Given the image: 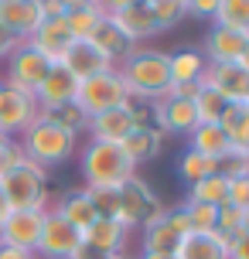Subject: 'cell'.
<instances>
[{
  "mask_svg": "<svg viewBox=\"0 0 249 259\" xmlns=\"http://www.w3.org/2000/svg\"><path fill=\"white\" fill-rule=\"evenodd\" d=\"M116 72L123 75L127 92L137 103H160L171 96V85H174L168 72V55L154 48H137Z\"/></svg>",
  "mask_w": 249,
  "mask_h": 259,
  "instance_id": "cell-1",
  "label": "cell"
},
{
  "mask_svg": "<svg viewBox=\"0 0 249 259\" xmlns=\"http://www.w3.org/2000/svg\"><path fill=\"white\" fill-rule=\"evenodd\" d=\"M0 194L7 201V211H48L55 198L48 170L31 164V160L0 174Z\"/></svg>",
  "mask_w": 249,
  "mask_h": 259,
  "instance_id": "cell-2",
  "label": "cell"
},
{
  "mask_svg": "<svg viewBox=\"0 0 249 259\" xmlns=\"http://www.w3.org/2000/svg\"><path fill=\"white\" fill-rule=\"evenodd\" d=\"M17 143H21V150H24L27 160L38 164V167H45V170L65 164L68 157L79 150V137H75V133H68V130L48 123L45 116L34 119V123L17 137Z\"/></svg>",
  "mask_w": 249,
  "mask_h": 259,
  "instance_id": "cell-3",
  "label": "cell"
},
{
  "mask_svg": "<svg viewBox=\"0 0 249 259\" xmlns=\"http://www.w3.org/2000/svg\"><path fill=\"white\" fill-rule=\"evenodd\" d=\"M133 174H137V167L130 164V157L123 154L119 143H96V140L86 143V150H82L86 188H119Z\"/></svg>",
  "mask_w": 249,
  "mask_h": 259,
  "instance_id": "cell-4",
  "label": "cell"
},
{
  "mask_svg": "<svg viewBox=\"0 0 249 259\" xmlns=\"http://www.w3.org/2000/svg\"><path fill=\"white\" fill-rule=\"evenodd\" d=\"M116 191H119V219L116 222L127 229V232L154 225V222L164 219V211H168V205L154 194V188H150L140 174L127 178Z\"/></svg>",
  "mask_w": 249,
  "mask_h": 259,
  "instance_id": "cell-5",
  "label": "cell"
},
{
  "mask_svg": "<svg viewBox=\"0 0 249 259\" xmlns=\"http://www.w3.org/2000/svg\"><path fill=\"white\" fill-rule=\"evenodd\" d=\"M75 103L86 116H99L106 109H116V106L130 103V92H127V82L116 68H109L103 75H92L86 82H79V92H75Z\"/></svg>",
  "mask_w": 249,
  "mask_h": 259,
  "instance_id": "cell-6",
  "label": "cell"
},
{
  "mask_svg": "<svg viewBox=\"0 0 249 259\" xmlns=\"http://www.w3.org/2000/svg\"><path fill=\"white\" fill-rule=\"evenodd\" d=\"M48 72H52V62H48L41 52H34L27 41H21V45L11 52V58H7V82H4V85L14 89V92L34 96Z\"/></svg>",
  "mask_w": 249,
  "mask_h": 259,
  "instance_id": "cell-7",
  "label": "cell"
},
{
  "mask_svg": "<svg viewBox=\"0 0 249 259\" xmlns=\"http://www.w3.org/2000/svg\"><path fill=\"white\" fill-rule=\"evenodd\" d=\"M79 246H82V232L72 222L62 219L58 211L48 208V219H45V229H41L34 256L38 259H72L79 252Z\"/></svg>",
  "mask_w": 249,
  "mask_h": 259,
  "instance_id": "cell-8",
  "label": "cell"
},
{
  "mask_svg": "<svg viewBox=\"0 0 249 259\" xmlns=\"http://www.w3.org/2000/svg\"><path fill=\"white\" fill-rule=\"evenodd\" d=\"M188 232H191V225H188V219H184L181 205L168 208L164 219H157L154 225L144 229V249H140V252H168V256H174L178 246H181V239Z\"/></svg>",
  "mask_w": 249,
  "mask_h": 259,
  "instance_id": "cell-9",
  "label": "cell"
},
{
  "mask_svg": "<svg viewBox=\"0 0 249 259\" xmlns=\"http://www.w3.org/2000/svg\"><path fill=\"white\" fill-rule=\"evenodd\" d=\"M41 116L38 103H34V96H27V92H14L4 85V99H0V133L4 137H21L34 119Z\"/></svg>",
  "mask_w": 249,
  "mask_h": 259,
  "instance_id": "cell-10",
  "label": "cell"
},
{
  "mask_svg": "<svg viewBox=\"0 0 249 259\" xmlns=\"http://www.w3.org/2000/svg\"><path fill=\"white\" fill-rule=\"evenodd\" d=\"M45 219H48V211H7V219L0 225V242L17 246L24 252H34L41 229H45Z\"/></svg>",
  "mask_w": 249,
  "mask_h": 259,
  "instance_id": "cell-11",
  "label": "cell"
},
{
  "mask_svg": "<svg viewBox=\"0 0 249 259\" xmlns=\"http://www.w3.org/2000/svg\"><path fill=\"white\" fill-rule=\"evenodd\" d=\"M249 45V34L236 31V27H222L212 24L209 34H205V45H201V55L209 65H222V62H239L242 52Z\"/></svg>",
  "mask_w": 249,
  "mask_h": 259,
  "instance_id": "cell-12",
  "label": "cell"
},
{
  "mask_svg": "<svg viewBox=\"0 0 249 259\" xmlns=\"http://www.w3.org/2000/svg\"><path fill=\"white\" fill-rule=\"evenodd\" d=\"M154 126H157L164 137H168V133H174V137H188V133L198 126L195 103H188V99H174V96L154 103Z\"/></svg>",
  "mask_w": 249,
  "mask_h": 259,
  "instance_id": "cell-13",
  "label": "cell"
},
{
  "mask_svg": "<svg viewBox=\"0 0 249 259\" xmlns=\"http://www.w3.org/2000/svg\"><path fill=\"white\" fill-rule=\"evenodd\" d=\"M201 85H209L212 92H219L225 103H242L249 96V75L239 68V62H222L209 65V72L201 78Z\"/></svg>",
  "mask_w": 249,
  "mask_h": 259,
  "instance_id": "cell-14",
  "label": "cell"
},
{
  "mask_svg": "<svg viewBox=\"0 0 249 259\" xmlns=\"http://www.w3.org/2000/svg\"><path fill=\"white\" fill-rule=\"evenodd\" d=\"M72 41L75 38H72V31H68L65 17H52V21H41V24L34 27V34L27 38V45H31L34 52H41L52 65H58L62 58H65Z\"/></svg>",
  "mask_w": 249,
  "mask_h": 259,
  "instance_id": "cell-15",
  "label": "cell"
},
{
  "mask_svg": "<svg viewBox=\"0 0 249 259\" xmlns=\"http://www.w3.org/2000/svg\"><path fill=\"white\" fill-rule=\"evenodd\" d=\"M58 65L68 68L79 82H86V78H92V75H103V72H109V68H116V65L109 62L92 41H72L68 52H65V58H62Z\"/></svg>",
  "mask_w": 249,
  "mask_h": 259,
  "instance_id": "cell-16",
  "label": "cell"
},
{
  "mask_svg": "<svg viewBox=\"0 0 249 259\" xmlns=\"http://www.w3.org/2000/svg\"><path fill=\"white\" fill-rule=\"evenodd\" d=\"M75 92H79V78L72 75L68 68H62V65H52V72L45 75V82L34 92V103L45 113V109H55V106L75 103Z\"/></svg>",
  "mask_w": 249,
  "mask_h": 259,
  "instance_id": "cell-17",
  "label": "cell"
},
{
  "mask_svg": "<svg viewBox=\"0 0 249 259\" xmlns=\"http://www.w3.org/2000/svg\"><path fill=\"white\" fill-rule=\"evenodd\" d=\"M41 0H0V27H7L11 34L27 41L41 24Z\"/></svg>",
  "mask_w": 249,
  "mask_h": 259,
  "instance_id": "cell-18",
  "label": "cell"
},
{
  "mask_svg": "<svg viewBox=\"0 0 249 259\" xmlns=\"http://www.w3.org/2000/svg\"><path fill=\"white\" fill-rule=\"evenodd\" d=\"M133 126H137V123H133V109H130V103H127V106H116V109H106L99 116H92L86 133H89V140H96V143H123Z\"/></svg>",
  "mask_w": 249,
  "mask_h": 259,
  "instance_id": "cell-19",
  "label": "cell"
},
{
  "mask_svg": "<svg viewBox=\"0 0 249 259\" xmlns=\"http://www.w3.org/2000/svg\"><path fill=\"white\" fill-rule=\"evenodd\" d=\"M229 246H232V239H225L215 229L212 232H188L174 256L178 259H229Z\"/></svg>",
  "mask_w": 249,
  "mask_h": 259,
  "instance_id": "cell-20",
  "label": "cell"
},
{
  "mask_svg": "<svg viewBox=\"0 0 249 259\" xmlns=\"http://www.w3.org/2000/svg\"><path fill=\"white\" fill-rule=\"evenodd\" d=\"M119 147H123V154L130 157L133 167H144V164H150V160H157V157H160L164 133L154 130V126H133Z\"/></svg>",
  "mask_w": 249,
  "mask_h": 259,
  "instance_id": "cell-21",
  "label": "cell"
},
{
  "mask_svg": "<svg viewBox=\"0 0 249 259\" xmlns=\"http://www.w3.org/2000/svg\"><path fill=\"white\" fill-rule=\"evenodd\" d=\"M92 45H96V48H99V52L106 55V58H109V62L116 65H123L127 62V58H130L133 52H137V48H140V45H137V41L133 38H127V34H123V31H119L116 24H113V17H103V24L96 27V34H92Z\"/></svg>",
  "mask_w": 249,
  "mask_h": 259,
  "instance_id": "cell-22",
  "label": "cell"
},
{
  "mask_svg": "<svg viewBox=\"0 0 249 259\" xmlns=\"http://www.w3.org/2000/svg\"><path fill=\"white\" fill-rule=\"evenodd\" d=\"M127 239H130V232L116 219H96L82 232V242L99 249V252H127Z\"/></svg>",
  "mask_w": 249,
  "mask_h": 259,
  "instance_id": "cell-23",
  "label": "cell"
},
{
  "mask_svg": "<svg viewBox=\"0 0 249 259\" xmlns=\"http://www.w3.org/2000/svg\"><path fill=\"white\" fill-rule=\"evenodd\" d=\"M168 72L174 85H198L209 72V62L198 48H181V52L168 55Z\"/></svg>",
  "mask_w": 249,
  "mask_h": 259,
  "instance_id": "cell-24",
  "label": "cell"
},
{
  "mask_svg": "<svg viewBox=\"0 0 249 259\" xmlns=\"http://www.w3.org/2000/svg\"><path fill=\"white\" fill-rule=\"evenodd\" d=\"M113 24L127 34V38H133L137 45L147 38H154V34H160L157 24H154V17H150V7L147 4H127L123 11L113 14Z\"/></svg>",
  "mask_w": 249,
  "mask_h": 259,
  "instance_id": "cell-25",
  "label": "cell"
},
{
  "mask_svg": "<svg viewBox=\"0 0 249 259\" xmlns=\"http://www.w3.org/2000/svg\"><path fill=\"white\" fill-rule=\"evenodd\" d=\"M52 211H58L65 222H72L79 232H86L92 222H96V208L89 201V191L86 188H75V191H65L58 201H52Z\"/></svg>",
  "mask_w": 249,
  "mask_h": 259,
  "instance_id": "cell-26",
  "label": "cell"
},
{
  "mask_svg": "<svg viewBox=\"0 0 249 259\" xmlns=\"http://www.w3.org/2000/svg\"><path fill=\"white\" fill-rule=\"evenodd\" d=\"M232 143L225 137V130L219 123H198L191 133H188V150H198V154L212 157V160H219V157L229 150Z\"/></svg>",
  "mask_w": 249,
  "mask_h": 259,
  "instance_id": "cell-27",
  "label": "cell"
},
{
  "mask_svg": "<svg viewBox=\"0 0 249 259\" xmlns=\"http://www.w3.org/2000/svg\"><path fill=\"white\" fill-rule=\"evenodd\" d=\"M219 126L225 130L229 143L249 147V106L246 103H225L222 116H219Z\"/></svg>",
  "mask_w": 249,
  "mask_h": 259,
  "instance_id": "cell-28",
  "label": "cell"
},
{
  "mask_svg": "<svg viewBox=\"0 0 249 259\" xmlns=\"http://www.w3.org/2000/svg\"><path fill=\"white\" fill-rule=\"evenodd\" d=\"M212 174H219V160L198 154V150H184L181 160H178V178H181L188 188L198 184L201 178H212Z\"/></svg>",
  "mask_w": 249,
  "mask_h": 259,
  "instance_id": "cell-29",
  "label": "cell"
},
{
  "mask_svg": "<svg viewBox=\"0 0 249 259\" xmlns=\"http://www.w3.org/2000/svg\"><path fill=\"white\" fill-rule=\"evenodd\" d=\"M188 198L191 201H201V205H212L219 208L229 201V181H225L222 174H212V178H201L198 184L188 188Z\"/></svg>",
  "mask_w": 249,
  "mask_h": 259,
  "instance_id": "cell-30",
  "label": "cell"
},
{
  "mask_svg": "<svg viewBox=\"0 0 249 259\" xmlns=\"http://www.w3.org/2000/svg\"><path fill=\"white\" fill-rule=\"evenodd\" d=\"M41 116L48 119V123H55V126L75 133V137H82L89 130V116L79 109V103H65V106H55V109H45Z\"/></svg>",
  "mask_w": 249,
  "mask_h": 259,
  "instance_id": "cell-31",
  "label": "cell"
},
{
  "mask_svg": "<svg viewBox=\"0 0 249 259\" xmlns=\"http://www.w3.org/2000/svg\"><path fill=\"white\" fill-rule=\"evenodd\" d=\"M103 17L106 14L99 11V7H82V11L65 14V24H68V31H72L75 41H89L92 34H96V27L103 24Z\"/></svg>",
  "mask_w": 249,
  "mask_h": 259,
  "instance_id": "cell-32",
  "label": "cell"
},
{
  "mask_svg": "<svg viewBox=\"0 0 249 259\" xmlns=\"http://www.w3.org/2000/svg\"><path fill=\"white\" fill-rule=\"evenodd\" d=\"M212 24H222V27H236L242 34H249V0H222L219 4V14Z\"/></svg>",
  "mask_w": 249,
  "mask_h": 259,
  "instance_id": "cell-33",
  "label": "cell"
},
{
  "mask_svg": "<svg viewBox=\"0 0 249 259\" xmlns=\"http://www.w3.org/2000/svg\"><path fill=\"white\" fill-rule=\"evenodd\" d=\"M219 174H222L225 181H232V178H246L249 174V147H229L222 157H219Z\"/></svg>",
  "mask_w": 249,
  "mask_h": 259,
  "instance_id": "cell-34",
  "label": "cell"
},
{
  "mask_svg": "<svg viewBox=\"0 0 249 259\" xmlns=\"http://www.w3.org/2000/svg\"><path fill=\"white\" fill-rule=\"evenodd\" d=\"M181 211H184V219H188V225H191V232H212V229H215V215H219V208L184 198Z\"/></svg>",
  "mask_w": 249,
  "mask_h": 259,
  "instance_id": "cell-35",
  "label": "cell"
},
{
  "mask_svg": "<svg viewBox=\"0 0 249 259\" xmlns=\"http://www.w3.org/2000/svg\"><path fill=\"white\" fill-rule=\"evenodd\" d=\"M147 7H150V17H154L157 31H168V27H174V24L184 17V14H188V11H184V0H150Z\"/></svg>",
  "mask_w": 249,
  "mask_h": 259,
  "instance_id": "cell-36",
  "label": "cell"
},
{
  "mask_svg": "<svg viewBox=\"0 0 249 259\" xmlns=\"http://www.w3.org/2000/svg\"><path fill=\"white\" fill-rule=\"evenodd\" d=\"M225 109V99L219 96V92H212L209 85H201L195 96V113H198V123H219V116H222Z\"/></svg>",
  "mask_w": 249,
  "mask_h": 259,
  "instance_id": "cell-37",
  "label": "cell"
},
{
  "mask_svg": "<svg viewBox=\"0 0 249 259\" xmlns=\"http://www.w3.org/2000/svg\"><path fill=\"white\" fill-rule=\"evenodd\" d=\"M96 208V219H119V191L116 188H86Z\"/></svg>",
  "mask_w": 249,
  "mask_h": 259,
  "instance_id": "cell-38",
  "label": "cell"
},
{
  "mask_svg": "<svg viewBox=\"0 0 249 259\" xmlns=\"http://www.w3.org/2000/svg\"><path fill=\"white\" fill-rule=\"evenodd\" d=\"M215 232H222L225 239H236L242 235V208L236 205H219V215H215Z\"/></svg>",
  "mask_w": 249,
  "mask_h": 259,
  "instance_id": "cell-39",
  "label": "cell"
},
{
  "mask_svg": "<svg viewBox=\"0 0 249 259\" xmlns=\"http://www.w3.org/2000/svg\"><path fill=\"white\" fill-rule=\"evenodd\" d=\"M219 4H222V0H184V11L191 14V17L215 21V14H219Z\"/></svg>",
  "mask_w": 249,
  "mask_h": 259,
  "instance_id": "cell-40",
  "label": "cell"
},
{
  "mask_svg": "<svg viewBox=\"0 0 249 259\" xmlns=\"http://www.w3.org/2000/svg\"><path fill=\"white\" fill-rule=\"evenodd\" d=\"M229 205L249 208V174H246V178H232V181H229Z\"/></svg>",
  "mask_w": 249,
  "mask_h": 259,
  "instance_id": "cell-41",
  "label": "cell"
},
{
  "mask_svg": "<svg viewBox=\"0 0 249 259\" xmlns=\"http://www.w3.org/2000/svg\"><path fill=\"white\" fill-rule=\"evenodd\" d=\"M72 259H130V252H99V249H92V246L82 242L79 252H75Z\"/></svg>",
  "mask_w": 249,
  "mask_h": 259,
  "instance_id": "cell-42",
  "label": "cell"
},
{
  "mask_svg": "<svg viewBox=\"0 0 249 259\" xmlns=\"http://www.w3.org/2000/svg\"><path fill=\"white\" fill-rule=\"evenodd\" d=\"M17 45H21V38H17V34H11L7 27H0V62H7Z\"/></svg>",
  "mask_w": 249,
  "mask_h": 259,
  "instance_id": "cell-43",
  "label": "cell"
},
{
  "mask_svg": "<svg viewBox=\"0 0 249 259\" xmlns=\"http://www.w3.org/2000/svg\"><path fill=\"white\" fill-rule=\"evenodd\" d=\"M229 259H249V235H236V239H232Z\"/></svg>",
  "mask_w": 249,
  "mask_h": 259,
  "instance_id": "cell-44",
  "label": "cell"
},
{
  "mask_svg": "<svg viewBox=\"0 0 249 259\" xmlns=\"http://www.w3.org/2000/svg\"><path fill=\"white\" fill-rule=\"evenodd\" d=\"M127 4H130V0H92V7H99V11H103L106 17H113L116 11H123Z\"/></svg>",
  "mask_w": 249,
  "mask_h": 259,
  "instance_id": "cell-45",
  "label": "cell"
},
{
  "mask_svg": "<svg viewBox=\"0 0 249 259\" xmlns=\"http://www.w3.org/2000/svg\"><path fill=\"white\" fill-rule=\"evenodd\" d=\"M41 17L52 21V17H65V7L58 0H41Z\"/></svg>",
  "mask_w": 249,
  "mask_h": 259,
  "instance_id": "cell-46",
  "label": "cell"
},
{
  "mask_svg": "<svg viewBox=\"0 0 249 259\" xmlns=\"http://www.w3.org/2000/svg\"><path fill=\"white\" fill-rule=\"evenodd\" d=\"M0 259H34V252H24V249H17V246L0 242Z\"/></svg>",
  "mask_w": 249,
  "mask_h": 259,
  "instance_id": "cell-47",
  "label": "cell"
},
{
  "mask_svg": "<svg viewBox=\"0 0 249 259\" xmlns=\"http://www.w3.org/2000/svg\"><path fill=\"white\" fill-rule=\"evenodd\" d=\"M62 7H65V14H72V11H82V7H92V0H58Z\"/></svg>",
  "mask_w": 249,
  "mask_h": 259,
  "instance_id": "cell-48",
  "label": "cell"
},
{
  "mask_svg": "<svg viewBox=\"0 0 249 259\" xmlns=\"http://www.w3.org/2000/svg\"><path fill=\"white\" fill-rule=\"evenodd\" d=\"M137 259H178V256H168V252H140Z\"/></svg>",
  "mask_w": 249,
  "mask_h": 259,
  "instance_id": "cell-49",
  "label": "cell"
},
{
  "mask_svg": "<svg viewBox=\"0 0 249 259\" xmlns=\"http://www.w3.org/2000/svg\"><path fill=\"white\" fill-rule=\"evenodd\" d=\"M239 68L249 75V45H246V52H242V58H239Z\"/></svg>",
  "mask_w": 249,
  "mask_h": 259,
  "instance_id": "cell-50",
  "label": "cell"
},
{
  "mask_svg": "<svg viewBox=\"0 0 249 259\" xmlns=\"http://www.w3.org/2000/svg\"><path fill=\"white\" fill-rule=\"evenodd\" d=\"M242 235H249V208H242Z\"/></svg>",
  "mask_w": 249,
  "mask_h": 259,
  "instance_id": "cell-51",
  "label": "cell"
},
{
  "mask_svg": "<svg viewBox=\"0 0 249 259\" xmlns=\"http://www.w3.org/2000/svg\"><path fill=\"white\" fill-rule=\"evenodd\" d=\"M4 219H7V201H4V194H0V225H4Z\"/></svg>",
  "mask_w": 249,
  "mask_h": 259,
  "instance_id": "cell-52",
  "label": "cell"
},
{
  "mask_svg": "<svg viewBox=\"0 0 249 259\" xmlns=\"http://www.w3.org/2000/svg\"><path fill=\"white\" fill-rule=\"evenodd\" d=\"M130 4H150V0H130Z\"/></svg>",
  "mask_w": 249,
  "mask_h": 259,
  "instance_id": "cell-53",
  "label": "cell"
},
{
  "mask_svg": "<svg viewBox=\"0 0 249 259\" xmlns=\"http://www.w3.org/2000/svg\"><path fill=\"white\" fill-rule=\"evenodd\" d=\"M0 99H4V82H0Z\"/></svg>",
  "mask_w": 249,
  "mask_h": 259,
  "instance_id": "cell-54",
  "label": "cell"
},
{
  "mask_svg": "<svg viewBox=\"0 0 249 259\" xmlns=\"http://www.w3.org/2000/svg\"><path fill=\"white\" fill-rule=\"evenodd\" d=\"M242 103H246V106H249V96H246V99H242Z\"/></svg>",
  "mask_w": 249,
  "mask_h": 259,
  "instance_id": "cell-55",
  "label": "cell"
},
{
  "mask_svg": "<svg viewBox=\"0 0 249 259\" xmlns=\"http://www.w3.org/2000/svg\"><path fill=\"white\" fill-rule=\"evenodd\" d=\"M34 259H38V256H34Z\"/></svg>",
  "mask_w": 249,
  "mask_h": 259,
  "instance_id": "cell-56",
  "label": "cell"
}]
</instances>
